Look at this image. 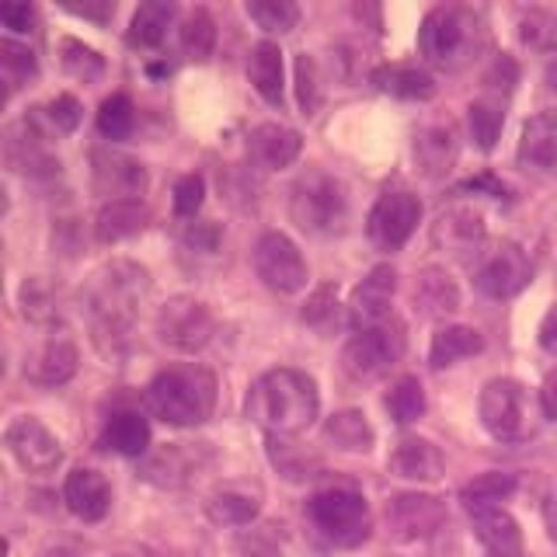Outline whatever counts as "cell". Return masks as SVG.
<instances>
[{"label":"cell","instance_id":"cell-1","mask_svg":"<svg viewBox=\"0 0 557 557\" xmlns=\"http://www.w3.org/2000/svg\"><path fill=\"white\" fill-rule=\"evenodd\" d=\"M150 272L129 258L104 261L84 283L81 304L91 324V342L104 359H122L129 348L133 324L150 296Z\"/></svg>","mask_w":557,"mask_h":557},{"label":"cell","instance_id":"cell-2","mask_svg":"<svg viewBox=\"0 0 557 557\" xmlns=\"http://www.w3.org/2000/svg\"><path fill=\"white\" fill-rule=\"evenodd\" d=\"M318 411H321L318 383L304 370H289V366H278V370L258 376L248 391V418H255L269 435L307 432Z\"/></svg>","mask_w":557,"mask_h":557},{"label":"cell","instance_id":"cell-3","mask_svg":"<svg viewBox=\"0 0 557 557\" xmlns=\"http://www.w3.org/2000/svg\"><path fill=\"white\" fill-rule=\"evenodd\" d=\"M487 49V25L484 17L467 4H440L422 17L418 28V52L435 70L457 74L470 63L481 60Z\"/></svg>","mask_w":557,"mask_h":557},{"label":"cell","instance_id":"cell-4","mask_svg":"<svg viewBox=\"0 0 557 557\" xmlns=\"http://www.w3.org/2000/svg\"><path fill=\"white\" fill-rule=\"evenodd\" d=\"M216 376L199 362H178L157 373L147 383V408L153 418L174 429H196L213 418L216 408Z\"/></svg>","mask_w":557,"mask_h":557},{"label":"cell","instance_id":"cell-5","mask_svg":"<svg viewBox=\"0 0 557 557\" xmlns=\"http://www.w3.org/2000/svg\"><path fill=\"white\" fill-rule=\"evenodd\" d=\"M289 216L304 234L313 237H338L345 234L352 216V199L342 178L321 168H310L289 188Z\"/></svg>","mask_w":557,"mask_h":557},{"label":"cell","instance_id":"cell-6","mask_svg":"<svg viewBox=\"0 0 557 557\" xmlns=\"http://www.w3.org/2000/svg\"><path fill=\"white\" fill-rule=\"evenodd\" d=\"M307 519L327 544L356 550L373 536V512L356 487H324L307 498Z\"/></svg>","mask_w":557,"mask_h":557},{"label":"cell","instance_id":"cell-7","mask_svg":"<svg viewBox=\"0 0 557 557\" xmlns=\"http://www.w3.org/2000/svg\"><path fill=\"white\" fill-rule=\"evenodd\" d=\"M478 414H481V425L487 429V435L498 443H527L540 422L530 391L509 376L484 383L481 400H478Z\"/></svg>","mask_w":557,"mask_h":557},{"label":"cell","instance_id":"cell-8","mask_svg":"<svg viewBox=\"0 0 557 557\" xmlns=\"http://www.w3.org/2000/svg\"><path fill=\"white\" fill-rule=\"evenodd\" d=\"M405 348H408L405 324L391 318L387 324L356 331V335L345 342L342 370L348 380H356V383L380 380V376H387L400 359H405Z\"/></svg>","mask_w":557,"mask_h":557},{"label":"cell","instance_id":"cell-9","mask_svg":"<svg viewBox=\"0 0 557 557\" xmlns=\"http://www.w3.org/2000/svg\"><path fill=\"white\" fill-rule=\"evenodd\" d=\"M157 338H161L174 352H199L216 335V313L209 304L196 296H171V300L157 310Z\"/></svg>","mask_w":557,"mask_h":557},{"label":"cell","instance_id":"cell-10","mask_svg":"<svg viewBox=\"0 0 557 557\" xmlns=\"http://www.w3.org/2000/svg\"><path fill=\"white\" fill-rule=\"evenodd\" d=\"M418 223H422V199L408 188H387L366 216V234L376 251H400Z\"/></svg>","mask_w":557,"mask_h":557},{"label":"cell","instance_id":"cell-11","mask_svg":"<svg viewBox=\"0 0 557 557\" xmlns=\"http://www.w3.org/2000/svg\"><path fill=\"white\" fill-rule=\"evenodd\" d=\"M251 265H255L261 283H265L269 289H275V293H283V296L300 293L307 286V278H310L300 248H296V244L286 234H278V231H269V234L258 237L255 251H251Z\"/></svg>","mask_w":557,"mask_h":557},{"label":"cell","instance_id":"cell-12","mask_svg":"<svg viewBox=\"0 0 557 557\" xmlns=\"http://www.w3.org/2000/svg\"><path fill=\"white\" fill-rule=\"evenodd\" d=\"M530 278H533V265L527 251L512 240H502L481 258V265L474 272V286L487 300H512L516 293L530 286Z\"/></svg>","mask_w":557,"mask_h":557},{"label":"cell","instance_id":"cell-13","mask_svg":"<svg viewBox=\"0 0 557 557\" xmlns=\"http://www.w3.org/2000/svg\"><path fill=\"white\" fill-rule=\"evenodd\" d=\"M91 185L104 199H139L150 185L147 168L136 157L122 153L115 147H95L91 150Z\"/></svg>","mask_w":557,"mask_h":557},{"label":"cell","instance_id":"cell-14","mask_svg":"<svg viewBox=\"0 0 557 557\" xmlns=\"http://www.w3.org/2000/svg\"><path fill=\"white\" fill-rule=\"evenodd\" d=\"M4 443L11 457L22 463L28 474H52L63 463V446L39 418L22 414L4 429Z\"/></svg>","mask_w":557,"mask_h":557},{"label":"cell","instance_id":"cell-15","mask_svg":"<svg viewBox=\"0 0 557 557\" xmlns=\"http://www.w3.org/2000/svg\"><path fill=\"white\" fill-rule=\"evenodd\" d=\"M449 522L443 498L422 495V492H405L387 502V527L397 540L414 544V540H432Z\"/></svg>","mask_w":557,"mask_h":557},{"label":"cell","instance_id":"cell-16","mask_svg":"<svg viewBox=\"0 0 557 557\" xmlns=\"http://www.w3.org/2000/svg\"><path fill=\"white\" fill-rule=\"evenodd\" d=\"M4 161L11 171L32 174V178H46V174L60 171V157H52V150H49V133H42V126H39V112L8 126Z\"/></svg>","mask_w":557,"mask_h":557},{"label":"cell","instance_id":"cell-17","mask_svg":"<svg viewBox=\"0 0 557 557\" xmlns=\"http://www.w3.org/2000/svg\"><path fill=\"white\" fill-rule=\"evenodd\" d=\"M209 463H213L209 443H168L164 449H157L153 457H147L139 474H144V481L161 484V487H185L196 481Z\"/></svg>","mask_w":557,"mask_h":557},{"label":"cell","instance_id":"cell-18","mask_svg":"<svg viewBox=\"0 0 557 557\" xmlns=\"http://www.w3.org/2000/svg\"><path fill=\"white\" fill-rule=\"evenodd\" d=\"M394 293H397V272H394V265H376L352 289V300H348V318H352V324L359 331L387 324L394 318V313H391Z\"/></svg>","mask_w":557,"mask_h":557},{"label":"cell","instance_id":"cell-19","mask_svg":"<svg viewBox=\"0 0 557 557\" xmlns=\"http://www.w3.org/2000/svg\"><path fill=\"white\" fill-rule=\"evenodd\" d=\"M487 231H484V216L474 206H449L440 213V220L432 223V244L440 251L453 258H470L481 251Z\"/></svg>","mask_w":557,"mask_h":557},{"label":"cell","instance_id":"cell-20","mask_svg":"<svg viewBox=\"0 0 557 557\" xmlns=\"http://www.w3.org/2000/svg\"><path fill=\"white\" fill-rule=\"evenodd\" d=\"M304 150V136L283 122H261L248 136V161L258 171H283Z\"/></svg>","mask_w":557,"mask_h":557},{"label":"cell","instance_id":"cell-21","mask_svg":"<svg viewBox=\"0 0 557 557\" xmlns=\"http://www.w3.org/2000/svg\"><path fill=\"white\" fill-rule=\"evenodd\" d=\"M63 502L66 509L84 522H101L112 509V484L104 481V474L91 467L70 470L63 481Z\"/></svg>","mask_w":557,"mask_h":557},{"label":"cell","instance_id":"cell-22","mask_svg":"<svg viewBox=\"0 0 557 557\" xmlns=\"http://www.w3.org/2000/svg\"><path fill=\"white\" fill-rule=\"evenodd\" d=\"M77 366H81L77 345L63 335H52L28 356L25 376L35 383V387H63L66 380H74Z\"/></svg>","mask_w":557,"mask_h":557},{"label":"cell","instance_id":"cell-23","mask_svg":"<svg viewBox=\"0 0 557 557\" xmlns=\"http://www.w3.org/2000/svg\"><path fill=\"white\" fill-rule=\"evenodd\" d=\"M516 157L527 171L557 178V112H540L522 126Z\"/></svg>","mask_w":557,"mask_h":557},{"label":"cell","instance_id":"cell-24","mask_svg":"<svg viewBox=\"0 0 557 557\" xmlns=\"http://www.w3.org/2000/svg\"><path fill=\"white\" fill-rule=\"evenodd\" d=\"M411 307L418 318L425 321H440L449 318V313L460 310V289L457 283L449 278L446 269L440 265H429L414 275V286H411Z\"/></svg>","mask_w":557,"mask_h":557},{"label":"cell","instance_id":"cell-25","mask_svg":"<svg viewBox=\"0 0 557 557\" xmlns=\"http://www.w3.org/2000/svg\"><path fill=\"white\" fill-rule=\"evenodd\" d=\"M387 463L397 478L418 481V484H432L446 474V460H443L440 446H435L432 440H422V435H408V440H400Z\"/></svg>","mask_w":557,"mask_h":557},{"label":"cell","instance_id":"cell-26","mask_svg":"<svg viewBox=\"0 0 557 557\" xmlns=\"http://www.w3.org/2000/svg\"><path fill=\"white\" fill-rule=\"evenodd\" d=\"M101 446L122 457H144L150 449V422L136 408H112L101 429Z\"/></svg>","mask_w":557,"mask_h":557},{"label":"cell","instance_id":"cell-27","mask_svg":"<svg viewBox=\"0 0 557 557\" xmlns=\"http://www.w3.org/2000/svg\"><path fill=\"white\" fill-rule=\"evenodd\" d=\"M147 223H150L147 202H139V199L104 202L98 220H95V237H98V244H119V240H129L136 234H144Z\"/></svg>","mask_w":557,"mask_h":557},{"label":"cell","instance_id":"cell-28","mask_svg":"<svg viewBox=\"0 0 557 557\" xmlns=\"http://www.w3.org/2000/svg\"><path fill=\"white\" fill-rule=\"evenodd\" d=\"M457 129L449 122H440V126H425L414 136V164L429 178H443V174L457 164Z\"/></svg>","mask_w":557,"mask_h":557},{"label":"cell","instance_id":"cell-29","mask_svg":"<svg viewBox=\"0 0 557 557\" xmlns=\"http://www.w3.org/2000/svg\"><path fill=\"white\" fill-rule=\"evenodd\" d=\"M258 512H261V495L244 484L216 487V492L206 498V516L209 522H216V527H251Z\"/></svg>","mask_w":557,"mask_h":557},{"label":"cell","instance_id":"cell-30","mask_svg":"<svg viewBox=\"0 0 557 557\" xmlns=\"http://www.w3.org/2000/svg\"><path fill=\"white\" fill-rule=\"evenodd\" d=\"M373 84L383 95L405 98V101H429L435 95V81L429 70L408 63H383L373 70Z\"/></svg>","mask_w":557,"mask_h":557},{"label":"cell","instance_id":"cell-31","mask_svg":"<svg viewBox=\"0 0 557 557\" xmlns=\"http://www.w3.org/2000/svg\"><path fill=\"white\" fill-rule=\"evenodd\" d=\"M470 519H474V533L487 547V554H522V530L505 509H498V505L474 509Z\"/></svg>","mask_w":557,"mask_h":557},{"label":"cell","instance_id":"cell-32","mask_svg":"<svg viewBox=\"0 0 557 557\" xmlns=\"http://www.w3.org/2000/svg\"><path fill=\"white\" fill-rule=\"evenodd\" d=\"M174 14H178V4H174V0H147V4H139L129 22L126 42L133 49H157L164 42Z\"/></svg>","mask_w":557,"mask_h":557},{"label":"cell","instance_id":"cell-33","mask_svg":"<svg viewBox=\"0 0 557 557\" xmlns=\"http://www.w3.org/2000/svg\"><path fill=\"white\" fill-rule=\"evenodd\" d=\"M324 440L342 453H370L376 446V432L359 408H345L324 422Z\"/></svg>","mask_w":557,"mask_h":557},{"label":"cell","instance_id":"cell-34","mask_svg":"<svg viewBox=\"0 0 557 557\" xmlns=\"http://www.w3.org/2000/svg\"><path fill=\"white\" fill-rule=\"evenodd\" d=\"M481 348H484L481 331L463 327V324H446L432 335L429 362H432V370H446V366H457L460 359L478 356Z\"/></svg>","mask_w":557,"mask_h":557},{"label":"cell","instance_id":"cell-35","mask_svg":"<svg viewBox=\"0 0 557 557\" xmlns=\"http://www.w3.org/2000/svg\"><path fill=\"white\" fill-rule=\"evenodd\" d=\"M467 126H470V139L478 144V150H495L502 126H505V95L484 91L481 98L470 101Z\"/></svg>","mask_w":557,"mask_h":557},{"label":"cell","instance_id":"cell-36","mask_svg":"<svg viewBox=\"0 0 557 557\" xmlns=\"http://www.w3.org/2000/svg\"><path fill=\"white\" fill-rule=\"evenodd\" d=\"M269 460L286 481H310L321 474V457L293 443L289 435H269Z\"/></svg>","mask_w":557,"mask_h":557},{"label":"cell","instance_id":"cell-37","mask_svg":"<svg viewBox=\"0 0 557 557\" xmlns=\"http://www.w3.org/2000/svg\"><path fill=\"white\" fill-rule=\"evenodd\" d=\"M248 77L269 104H283V52L275 42H258L248 57Z\"/></svg>","mask_w":557,"mask_h":557},{"label":"cell","instance_id":"cell-38","mask_svg":"<svg viewBox=\"0 0 557 557\" xmlns=\"http://www.w3.org/2000/svg\"><path fill=\"white\" fill-rule=\"evenodd\" d=\"M0 77H4L8 98L22 91V87H32V81L39 77V60H35V52L22 42L4 39L0 42Z\"/></svg>","mask_w":557,"mask_h":557},{"label":"cell","instance_id":"cell-39","mask_svg":"<svg viewBox=\"0 0 557 557\" xmlns=\"http://www.w3.org/2000/svg\"><path fill=\"white\" fill-rule=\"evenodd\" d=\"M519 487L516 474H502V470H487V474H478L474 481H467L460 487V502L470 512L474 509H492V505L505 502Z\"/></svg>","mask_w":557,"mask_h":557},{"label":"cell","instance_id":"cell-40","mask_svg":"<svg viewBox=\"0 0 557 557\" xmlns=\"http://www.w3.org/2000/svg\"><path fill=\"white\" fill-rule=\"evenodd\" d=\"M22 313L32 324L60 321V289L46 275H28L22 283Z\"/></svg>","mask_w":557,"mask_h":557},{"label":"cell","instance_id":"cell-41","mask_svg":"<svg viewBox=\"0 0 557 557\" xmlns=\"http://www.w3.org/2000/svg\"><path fill=\"white\" fill-rule=\"evenodd\" d=\"M178 42H182V52H185L188 60L206 63L209 57H213V49H216V22H213V14H209L206 8L191 11L182 22V28H178Z\"/></svg>","mask_w":557,"mask_h":557},{"label":"cell","instance_id":"cell-42","mask_svg":"<svg viewBox=\"0 0 557 557\" xmlns=\"http://www.w3.org/2000/svg\"><path fill=\"white\" fill-rule=\"evenodd\" d=\"M383 405H387V411H391V418L397 425H411V422H418V418L425 414L429 400H425V391H422V383H418V376H400V380L391 383Z\"/></svg>","mask_w":557,"mask_h":557},{"label":"cell","instance_id":"cell-43","mask_svg":"<svg viewBox=\"0 0 557 557\" xmlns=\"http://www.w3.org/2000/svg\"><path fill=\"white\" fill-rule=\"evenodd\" d=\"M304 321L321 331V335H331V331H338L342 324V304H338V286L335 283H324L310 293V300L304 307Z\"/></svg>","mask_w":557,"mask_h":557},{"label":"cell","instance_id":"cell-44","mask_svg":"<svg viewBox=\"0 0 557 557\" xmlns=\"http://www.w3.org/2000/svg\"><path fill=\"white\" fill-rule=\"evenodd\" d=\"M60 63L74 81L95 84L104 77V60L101 52H95L91 46H84L77 39H60Z\"/></svg>","mask_w":557,"mask_h":557},{"label":"cell","instance_id":"cell-45","mask_svg":"<svg viewBox=\"0 0 557 557\" xmlns=\"http://www.w3.org/2000/svg\"><path fill=\"white\" fill-rule=\"evenodd\" d=\"M136 129V109L133 101L126 95H112L101 101L98 109V133L104 139H112V144H119V139H129Z\"/></svg>","mask_w":557,"mask_h":557},{"label":"cell","instance_id":"cell-46","mask_svg":"<svg viewBox=\"0 0 557 557\" xmlns=\"http://www.w3.org/2000/svg\"><path fill=\"white\" fill-rule=\"evenodd\" d=\"M248 17L261 28V32H293L296 22H300V8L293 0H251L248 4Z\"/></svg>","mask_w":557,"mask_h":557},{"label":"cell","instance_id":"cell-47","mask_svg":"<svg viewBox=\"0 0 557 557\" xmlns=\"http://www.w3.org/2000/svg\"><path fill=\"white\" fill-rule=\"evenodd\" d=\"M39 115L49 122V129L57 133V136H70L81 126L84 109H81V101L74 95H57L46 104V109H39Z\"/></svg>","mask_w":557,"mask_h":557},{"label":"cell","instance_id":"cell-48","mask_svg":"<svg viewBox=\"0 0 557 557\" xmlns=\"http://www.w3.org/2000/svg\"><path fill=\"white\" fill-rule=\"evenodd\" d=\"M296 95H300V109L304 115H318L321 109V77H318V63L313 57H296Z\"/></svg>","mask_w":557,"mask_h":557},{"label":"cell","instance_id":"cell-49","mask_svg":"<svg viewBox=\"0 0 557 557\" xmlns=\"http://www.w3.org/2000/svg\"><path fill=\"white\" fill-rule=\"evenodd\" d=\"M202 199H206V182L202 174H185L174 185V213L182 220H196V213L202 209Z\"/></svg>","mask_w":557,"mask_h":557},{"label":"cell","instance_id":"cell-50","mask_svg":"<svg viewBox=\"0 0 557 557\" xmlns=\"http://www.w3.org/2000/svg\"><path fill=\"white\" fill-rule=\"evenodd\" d=\"M275 527H261V530H251L237 540V554L240 557H283V547H278V540L272 533Z\"/></svg>","mask_w":557,"mask_h":557},{"label":"cell","instance_id":"cell-51","mask_svg":"<svg viewBox=\"0 0 557 557\" xmlns=\"http://www.w3.org/2000/svg\"><path fill=\"white\" fill-rule=\"evenodd\" d=\"M0 22H4V28H11L17 35L35 32V28H39V8L25 4V0H8V4H0Z\"/></svg>","mask_w":557,"mask_h":557},{"label":"cell","instance_id":"cell-52","mask_svg":"<svg viewBox=\"0 0 557 557\" xmlns=\"http://www.w3.org/2000/svg\"><path fill=\"white\" fill-rule=\"evenodd\" d=\"M185 248L191 251H202V255H213L220 248V226L213 220H199V223H188L185 226Z\"/></svg>","mask_w":557,"mask_h":557},{"label":"cell","instance_id":"cell-53","mask_svg":"<svg viewBox=\"0 0 557 557\" xmlns=\"http://www.w3.org/2000/svg\"><path fill=\"white\" fill-rule=\"evenodd\" d=\"M63 8L70 14H77V17H87V22H112V14H115V4L112 0H84V4H74V0H63Z\"/></svg>","mask_w":557,"mask_h":557},{"label":"cell","instance_id":"cell-54","mask_svg":"<svg viewBox=\"0 0 557 557\" xmlns=\"http://www.w3.org/2000/svg\"><path fill=\"white\" fill-rule=\"evenodd\" d=\"M540 348L550 356H557V304L544 313V321H540Z\"/></svg>","mask_w":557,"mask_h":557},{"label":"cell","instance_id":"cell-55","mask_svg":"<svg viewBox=\"0 0 557 557\" xmlns=\"http://www.w3.org/2000/svg\"><path fill=\"white\" fill-rule=\"evenodd\" d=\"M540 405H544L550 422H557V370H550L547 380H544V387H540Z\"/></svg>","mask_w":557,"mask_h":557},{"label":"cell","instance_id":"cell-56","mask_svg":"<svg viewBox=\"0 0 557 557\" xmlns=\"http://www.w3.org/2000/svg\"><path fill=\"white\" fill-rule=\"evenodd\" d=\"M544 522H547L550 540L557 544V492H550V495H547V502H544Z\"/></svg>","mask_w":557,"mask_h":557},{"label":"cell","instance_id":"cell-57","mask_svg":"<svg viewBox=\"0 0 557 557\" xmlns=\"http://www.w3.org/2000/svg\"><path fill=\"white\" fill-rule=\"evenodd\" d=\"M46 557H74L70 550H52V554H46Z\"/></svg>","mask_w":557,"mask_h":557},{"label":"cell","instance_id":"cell-58","mask_svg":"<svg viewBox=\"0 0 557 557\" xmlns=\"http://www.w3.org/2000/svg\"><path fill=\"white\" fill-rule=\"evenodd\" d=\"M487 557H522V554H487Z\"/></svg>","mask_w":557,"mask_h":557},{"label":"cell","instance_id":"cell-59","mask_svg":"<svg viewBox=\"0 0 557 557\" xmlns=\"http://www.w3.org/2000/svg\"><path fill=\"white\" fill-rule=\"evenodd\" d=\"M119 557H139V554H119Z\"/></svg>","mask_w":557,"mask_h":557}]
</instances>
